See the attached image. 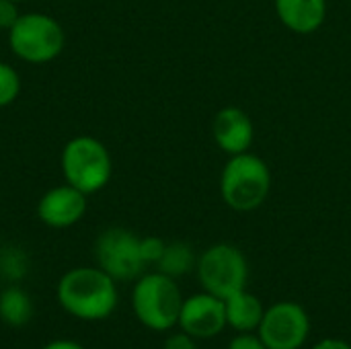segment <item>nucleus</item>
<instances>
[{
    "label": "nucleus",
    "instance_id": "f257e3e1",
    "mask_svg": "<svg viewBox=\"0 0 351 349\" xmlns=\"http://www.w3.org/2000/svg\"><path fill=\"white\" fill-rule=\"evenodd\" d=\"M56 300L74 319L86 323L105 321L119 302L117 282L97 265L72 267L58 280Z\"/></svg>",
    "mask_w": 351,
    "mask_h": 349
},
{
    "label": "nucleus",
    "instance_id": "f03ea898",
    "mask_svg": "<svg viewBox=\"0 0 351 349\" xmlns=\"http://www.w3.org/2000/svg\"><path fill=\"white\" fill-rule=\"evenodd\" d=\"M271 191L269 165L249 152L234 154L220 173V195L234 212H253L265 204Z\"/></svg>",
    "mask_w": 351,
    "mask_h": 349
},
{
    "label": "nucleus",
    "instance_id": "7ed1b4c3",
    "mask_svg": "<svg viewBox=\"0 0 351 349\" xmlns=\"http://www.w3.org/2000/svg\"><path fill=\"white\" fill-rule=\"evenodd\" d=\"M60 169L66 183L93 195L109 185L113 177V158L99 138L80 134L64 144Z\"/></svg>",
    "mask_w": 351,
    "mask_h": 349
},
{
    "label": "nucleus",
    "instance_id": "20e7f679",
    "mask_svg": "<svg viewBox=\"0 0 351 349\" xmlns=\"http://www.w3.org/2000/svg\"><path fill=\"white\" fill-rule=\"evenodd\" d=\"M183 296L177 280L154 272L142 274L132 290V309L142 327L165 333L179 323Z\"/></svg>",
    "mask_w": 351,
    "mask_h": 349
},
{
    "label": "nucleus",
    "instance_id": "39448f33",
    "mask_svg": "<svg viewBox=\"0 0 351 349\" xmlns=\"http://www.w3.org/2000/svg\"><path fill=\"white\" fill-rule=\"evenodd\" d=\"M8 47L21 62L47 64L66 47V31L58 19L45 12H21L6 31Z\"/></svg>",
    "mask_w": 351,
    "mask_h": 349
},
{
    "label": "nucleus",
    "instance_id": "423d86ee",
    "mask_svg": "<svg viewBox=\"0 0 351 349\" xmlns=\"http://www.w3.org/2000/svg\"><path fill=\"white\" fill-rule=\"evenodd\" d=\"M195 274L204 292H210L222 300L237 292L247 290L249 263L245 253L228 243L208 247L195 263Z\"/></svg>",
    "mask_w": 351,
    "mask_h": 349
},
{
    "label": "nucleus",
    "instance_id": "0eeeda50",
    "mask_svg": "<svg viewBox=\"0 0 351 349\" xmlns=\"http://www.w3.org/2000/svg\"><path fill=\"white\" fill-rule=\"evenodd\" d=\"M93 253L97 267L115 282H136L146 269L140 253V237L121 226L105 228L97 237Z\"/></svg>",
    "mask_w": 351,
    "mask_h": 349
},
{
    "label": "nucleus",
    "instance_id": "6e6552de",
    "mask_svg": "<svg viewBox=\"0 0 351 349\" xmlns=\"http://www.w3.org/2000/svg\"><path fill=\"white\" fill-rule=\"evenodd\" d=\"M311 333V319L302 304L282 300L265 309L257 335L267 349H300Z\"/></svg>",
    "mask_w": 351,
    "mask_h": 349
},
{
    "label": "nucleus",
    "instance_id": "1a4fd4ad",
    "mask_svg": "<svg viewBox=\"0 0 351 349\" xmlns=\"http://www.w3.org/2000/svg\"><path fill=\"white\" fill-rule=\"evenodd\" d=\"M177 325L193 339H214L228 327L226 304L210 292L193 294L183 300Z\"/></svg>",
    "mask_w": 351,
    "mask_h": 349
},
{
    "label": "nucleus",
    "instance_id": "9d476101",
    "mask_svg": "<svg viewBox=\"0 0 351 349\" xmlns=\"http://www.w3.org/2000/svg\"><path fill=\"white\" fill-rule=\"evenodd\" d=\"M88 195L70 183L56 185L47 189L37 202V218L43 226L64 230L78 224L88 208Z\"/></svg>",
    "mask_w": 351,
    "mask_h": 349
},
{
    "label": "nucleus",
    "instance_id": "9b49d317",
    "mask_svg": "<svg viewBox=\"0 0 351 349\" xmlns=\"http://www.w3.org/2000/svg\"><path fill=\"white\" fill-rule=\"evenodd\" d=\"M216 146L228 156L249 152L255 142V125L247 111L241 107H224L216 113L212 123Z\"/></svg>",
    "mask_w": 351,
    "mask_h": 349
},
{
    "label": "nucleus",
    "instance_id": "f8f14e48",
    "mask_svg": "<svg viewBox=\"0 0 351 349\" xmlns=\"http://www.w3.org/2000/svg\"><path fill=\"white\" fill-rule=\"evenodd\" d=\"M280 23L300 35L315 33L327 19V0H276Z\"/></svg>",
    "mask_w": 351,
    "mask_h": 349
},
{
    "label": "nucleus",
    "instance_id": "ddd939ff",
    "mask_svg": "<svg viewBox=\"0 0 351 349\" xmlns=\"http://www.w3.org/2000/svg\"><path fill=\"white\" fill-rule=\"evenodd\" d=\"M224 304H226V323L230 329H234L237 333H253L259 329L265 315V306L255 294L243 290L226 298Z\"/></svg>",
    "mask_w": 351,
    "mask_h": 349
},
{
    "label": "nucleus",
    "instance_id": "4468645a",
    "mask_svg": "<svg viewBox=\"0 0 351 349\" xmlns=\"http://www.w3.org/2000/svg\"><path fill=\"white\" fill-rule=\"evenodd\" d=\"M33 300L31 296L16 284H10L0 292V321L6 327L21 329L33 319Z\"/></svg>",
    "mask_w": 351,
    "mask_h": 349
},
{
    "label": "nucleus",
    "instance_id": "2eb2a0df",
    "mask_svg": "<svg viewBox=\"0 0 351 349\" xmlns=\"http://www.w3.org/2000/svg\"><path fill=\"white\" fill-rule=\"evenodd\" d=\"M195 263H197V257L189 245L179 243V241L167 243L165 253L156 263V272H160L173 280H179L185 274H189L191 269H195Z\"/></svg>",
    "mask_w": 351,
    "mask_h": 349
},
{
    "label": "nucleus",
    "instance_id": "dca6fc26",
    "mask_svg": "<svg viewBox=\"0 0 351 349\" xmlns=\"http://www.w3.org/2000/svg\"><path fill=\"white\" fill-rule=\"evenodd\" d=\"M21 95V74L8 62H0V109L12 105Z\"/></svg>",
    "mask_w": 351,
    "mask_h": 349
},
{
    "label": "nucleus",
    "instance_id": "f3484780",
    "mask_svg": "<svg viewBox=\"0 0 351 349\" xmlns=\"http://www.w3.org/2000/svg\"><path fill=\"white\" fill-rule=\"evenodd\" d=\"M27 272V255L21 249H2L0 251V274L8 282L23 280Z\"/></svg>",
    "mask_w": 351,
    "mask_h": 349
},
{
    "label": "nucleus",
    "instance_id": "a211bd4d",
    "mask_svg": "<svg viewBox=\"0 0 351 349\" xmlns=\"http://www.w3.org/2000/svg\"><path fill=\"white\" fill-rule=\"evenodd\" d=\"M167 243L158 237H140V253L146 265H156L165 253Z\"/></svg>",
    "mask_w": 351,
    "mask_h": 349
},
{
    "label": "nucleus",
    "instance_id": "6ab92c4d",
    "mask_svg": "<svg viewBox=\"0 0 351 349\" xmlns=\"http://www.w3.org/2000/svg\"><path fill=\"white\" fill-rule=\"evenodd\" d=\"M21 10H19V2L14 0H0V29L8 31L14 21L19 19Z\"/></svg>",
    "mask_w": 351,
    "mask_h": 349
},
{
    "label": "nucleus",
    "instance_id": "aec40b11",
    "mask_svg": "<svg viewBox=\"0 0 351 349\" xmlns=\"http://www.w3.org/2000/svg\"><path fill=\"white\" fill-rule=\"evenodd\" d=\"M228 349H267L265 344L261 341V337L253 331V333H239L230 344Z\"/></svg>",
    "mask_w": 351,
    "mask_h": 349
},
{
    "label": "nucleus",
    "instance_id": "412c9836",
    "mask_svg": "<svg viewBox=\"0 0 351 349\" xmlns=\"http://www.w3.org/2000/svg\"><path fill=\"white\" fill-rule=\"evenodd\" d=\"M162 349H197V346H195V339L191 335H187L185 331H179V333H173L165 339Z\"/></svg>",
    "mask_w": 351,
    "mask_h": 349
},
{
    "label": "nucleus",
    "instance_id": "4be33fe9",
    "mask_svg": "<svg viewBox=\"0 0 351 349\" xmlns=\"http://www.w3.org/2000/svg\"><path fill=\"white\" fill-rule=\"evenodd\" d=\"M313 349H351V346L343 339H335V337H327V339H321Z\"/></svg>",
    "mask_w": 351,
    "mask_h": 349
},
{
    "label": "nucleus",
    "instance_id": "5701e85b",
    "mask_svg": "<svg viewBox=\"0 0 351 349\" xmlns=\"http://www.w3.org/2000/svg\"><path fill=\"white\" fill-rule=\"evenodd\" d=\"M41 349H84L78 341L72 339H53L49 344H45Z\"/></svg>",
    "mask_w": 351,
    "mask_h": 349
},
{
    "label": "nucleus",
    "instance_id": "b1692460",
    "mask_svg": "<svg viewBox=\"0 0 351 349\" xmlns=\"http://www.w3.org/2000/svg\"><path fill=\"white\" fill-rule=\"evenodd\" d=\"M14 2H23V0H14Z\"/></svg>",
    "mask_w": 351,
    "mask_h": 349
},
{
    "label": "nucleus",
    "instance_id": "393cba45",
    "mask_svg": "<svg viewBox=\"0 0 351 349\" xmlns=\"http://www.w3.org/2000/svg\"><path fill=\"white\" fill-rule=\"evenodd\" d=\"M0 251H2V245H0Z\"/></svg>",
    "mask_w": 351,
    "mask_h": 349
},
{
    "label": "nucleus",
    "instance_id": "a878e982",
    "mask_svg": "<svg viewBox=\"0 0 351 349\" xmlns=\"http://www.w3.org/2000/svg\"><path fill=\"white\" fill-rule=\"evenodd\" d=\"M0 292H2V290H0Z\"/></svg>",
    "mask_w": 351,
    "mask_h": 349
}]
</instances>
